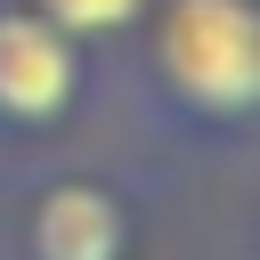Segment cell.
Listing matches in <instances>:
<instances>
[{
    "label": "cell",
    "mask_w": 260,
    "mask_h": 260,
    "mask_svg": "<svg viewBox=\"0 0 260 260\" xmlns=\"http://www.w3.org/2000/svg\"><path fill=\"white\" fill-rule=\"evenodd\" d=\"M162 73L219 114H244L260 89V24L252 0H179L162 16Z\"/></svg>",
    "instance_id": "obj_1"
},
{
    "label": "cell",
    "mask_w": 260,
    "mask_h": 260,
    "mask_svg": "<svg viewBox=\"0 0 260 260\" xmlns=\"http://www.w3.org/2000/svg\"><path fill=\"white\" fill-rule=\"evenodd\" d=\"M73 89V49L49 16H0V106L41 122Z\"/></svg>",
    "instance_id": "obj_2"
},
{
    "label": "cell",
    "mask_w": 260,
    "mask_h": 260,
    "mask_svg": "<svg viewBox=\"0 0 260 260\" xmlns=\"http://www.w3.org/2000/svg\"><path fill=\"white\" fill-rule=\"evenodd\" d=\"M32 252L41 260H114L122 252V203L98 187H57L32 211Z\"/></svg>",
    "instance_id": "obj_3"
},
{
    "label": "cell",
    "mask_w": 260,
    "mask_h": 260,
    "mask_svg": "<svg viewBox=\"0 0 260 260\" xmlns=\"http://www.w3.org/2000/svg\"><path fill=\"white\" fill-rule=\"evenodd\" d=\"M41 16L57 32H114V24L138 16V0H41Z\"/></svg>",
    "instance_id": "obj_4"
}]
</instances>
